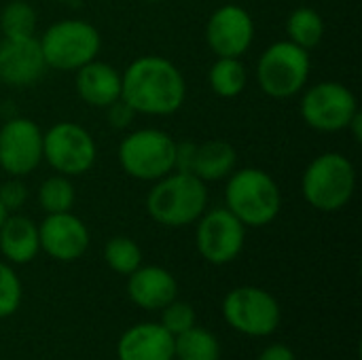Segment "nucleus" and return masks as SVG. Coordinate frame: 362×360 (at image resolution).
<instances>
[{
    "mask_svg": "<svg viewBox=\"0 0 362 360\" xmlns=\"http://www.w3.org/2000/svg\"><path fill=\"white\" fill-rule=\"evenodd\" d=\"M0 30L4 38H25L36 32V13L28 2L13 0L0 13Z\"/></svg>",
    "mask_w": 362,
    "mask_h": 360,
    "instance_id": "25",
    "label": "nucleus"
},
{
    "mask_svg": "<svg viewBox=\"0 0 362 360\" xmlns=\"http://www.w3.org/2000/svg\"><path fill=\"white\" fill-rule=\"evenodd\" d=\"M146 2H161V0H146Z\"/></svg>",
    "mask_w": 362,
    "mask_h": 360,
    "instance_id": "33",
    "label": "nucleus"
},
{
    "mask_svg": "<svg viewBox=\"0 0 362 360\" xmlns=\"http://www.w3.org/2000/svg\"><path fill=\"white\" fill-rule=\"evenodd\" d=\"M40 250L38 225L28 216H6L0 227V252L15 265L34 261Z\"/></svg>",
    "mask_w": 362,
    "mask_h": 360,
    "instance_id": "19",
    "label": "nucleus"
},
{
    "mask_svg": "<svg viewBox=\"0 0 362 360\" xmlns=\"http://www.w3.org/2000/svg\"><path fill=\"white\" fill-rule=\"evenodd\" d=\"M38 42L45 64L55 70H78L93 62L100 51L98 30L81 19L53 23Z\"/></svg>",
    "mask_w": 362,
    "mask_h": 360,
    "instance_id": "6",
    "label": "nucleus"
},
{
    "mask_svg": "<svg viewBox=\"0 0 362 360\" xmlns=\"http://www.w3.org/2000/svg\"><path fill=\"white\" fill-rule=\"evenodd\" d=\"M38 199H40V206L47 214L70 212V208L74 204V187L64 174L51 176L40 185Z\"/></svg>",
    "mask_w": 362,
    "mask_h": 360,
    "instance_id": "26",
    "label": "nucleus"
},
{
    "mask_svg": "<svg viewBox=\"0 0 362 360\" xmlns=\"http://www.w3.org/2000/svg\"><path fill=\"white\" fill-rule=\"evenodd\" d=\"M225 199L227 210L244 227L269 225L282 206V195L276 180L259 168H244L231 174Z\"/></svg>",
    "mask_w": 362,
    "mask_h": 360,
    "instance_id": "3",
    "label": "nucleus"
},
{
    "mask_svg": "<svg viewBox=\"0 0 362 360\" xmlns=\"http://www.w3.org/2000/svg\"><path fill=\"white\" fill-rule=\"evenodd\" d=\"M174 359L221 360V344L212 331L195 325L174 337Z\"/></svg>",
    "mask_w": 362,
    "mask_h": 360,
    "instance_id": "21",
    "label": "nucleus"
},
{
    "mask_svg": "<svg viewBox=\"0 0 362 360\" xmlns=\"http://www.w3.org/2000/svg\"><path fill=\"white\" fill-rule=\"evenodd\" d=\"M119 360H174V335L159 323L129 327L117 342Z\"/></svg>",
    "mask_w": 362,
    "mask_h": 360,
    "instance_id": "16",
    "label": "nucleus"
},
{
    "mask_svg": "<svg viewBox=\"0 0 362 360\" xmlns=\"http://www.w3.org/2000/svg\"><path fill=\"white\" fill-rule=\"evenodd\" d=\"M206 38L218 57L244 55L255 38V23L250 13L238 4H225L216 8L208 21Z\"/></svg>",
    "mask_w": 362,
    "mask_h": 360,
    "instance_id": "13",
    "label": "nucleus"
},
{
    "mask_svg": "<svg viewBox=\"0 0 362 360\" xmlns=\"http://www.w3.org/2000/svg\"><path fill=\"white\" fill-rule=\"evenodd\" d=\"M358 112L354 93L335 81L314 85L301 102L303 121L318 132L348 129V123Z\"/></svg>",
    "mask_w": 362,
    "mask_h": 360,
    "instance_id": "10",
    "label": "nucleus"
},
{
    "mask_svg": "<svg viewBox=\"0 0 362 360\" xmlns=\"http://www.w3.org/2000/svg\"><path fill=\"white\" fill-rule=\"evenodd\" d=\"M42 159V132L23 117L8 119L0 127V168L11 176H25Z\"/></svg>",
    "mask_w": 362,
    "mask_h": 360,
    "instance_id": "12",
    "label": "nucleus"
},
{
    "mask_svg": "<svg viewBox=\"0 0 362 360\" xmlns=\"http://www.w3.org/2000/svg\"><path fill=\"white\" fill-rule=\"evenodd\" d=\"M127 295L138 308L157 312L178 297V282L163 267L140 265L136 272L129 274Z\"/></svg>",
    "mask_w": 362,
    "mask_h": 360,
    "instance_id": "17",
    "label": "nucleus"
},
{
    "mask_svg": "<svg viewBox=\"0 0 362 360\" xmlns=\"http://www.w3.org/2000/svg\"><path fill=\"white\" fill-rule=\"evenodd\" d=\"M55 2H70V0H55Z\"/></svg>",
    "mask_w": 362,
    "mask_h": 360,
    "instance_id": "34",
    "label": "nucleus"
},
{
    "mask_svg": "<svg viewBox=\"0 0 362 360\" xmlns=\"http://www.w3.org/2000/svg\"><path fill=\"white\" fill-rule=\"evenodd\" d=\"M38 240L40 250L62 263L81 259L89 248V231L85 223L70 212L49 214L38 227Z\"/></svg>",
    "mask_w": 362,
    "mask_h": 360,
    "instance_id": "14",
    "label": "nucleus"
},
{
    "mask_svg": "<svg viewBox=\"0 0 362 360\" xmlns=\"http://www.w3.org/2000/svg\"><path fill=\"white\" fill-rule=\"evenodd\" d=\"M356 172L350 159L339 153L316 157L303 174V197L320 212L341 210L354 195Z\"/></svg>",
    "mask_w": 362,
    "mask_h": 360,
    "instance_id": "4",
    "label": "nucleus"
},
{
    "mask_svg": "<svg viewBox=\"0 0 362 360\" xmlns=\"http://www.w3.org/2000/svg\"><path fill=\"white\" fill-rule=\"evenodd\" d=\"M238 155L235 149L225 140H210L204 144H195V155L191 163V174L208 180H221L229 176L235 168Z\"/></svg>",
    "mask_w": 362,
    "mask_h": 360,
    "instance_id": "20",
    "label": "nucleus"
},
{
    "mask_svg": "<svg viewBox=\"0 0 362 360\" xmlns=\"http://www.w3.org/2000/svg\"><path fill=\"white\" fill-rule=\"evenodd\" d=\"M310 76V53L291 40L265 49L257 66L261 89L272 98H291L303 89Z\"/></svg>",
    "mask_w": 362,
    "mask_h": 360,
    "instance_id": "7",
    "label": "nucleus"
},
{
    "mask_svg": "<svg viewBox=\"0 0 362 360\" xmlns=\"http://www.w3.org/2000/svg\"><path fill=\"white\" fill-rule=\"evenodd\" d=\"M119 163L132 178L159 180L176 170V140L161 129H138L121 142Z\"/></svg>",
    "mask_w": 362,
    "mask_h": 360,
    "instance_id": "5",
    "label": "nucleus"
},
{
    "mask_svg": "<svg viewBox=\"0 0 362 360\" xmlns=\"http://www.w3.org/2000/svg\"><path fill=\"white\" fill-rule=\"evenodd\" d=\"M197 225V250L212 265H227L244 248L246 227L227 210L216 208L199 216Z\"/></svg>",
    "mask_w": 362,
    "mask_h": 360,
    "instance_id": "11",
    "label": "nucleus"
},
{
    "mask_svg": "<svg viewBox=\"0 0 362 360\" xmlns=\"http://www.w3.org/2000/svg\"><path fill=\"white\" fill-rule=\"evenodd\" d=\"M208 204V189L202 178L189 172H170L159 178L146 197L153 221L165 227H187L195 223Z\"/></svg>",
    "mask_w": 362,
    "mask_h": 360,
    "instance_id": "2",
    "label": "nucleus"
},
{
    "mask_svg": "<svg viewBox=\"0 0 362 360\" xmlns=\"http://www.w3.org/2000/svg\"><path fill=\"white\" fill-rule=\"evenodd\" d=\"M25 197H28V191H25L23 182L17 180V176L13 180H6L4 185H0V204L4 206L6 212L19 210L23 206Z\"/></svg>",
    "mask_w": 362,
    "mask_h": 360,
    "instance_id": "29",
    "label": "nucleus"
},
{
    "mask_svg": "<svg viewBox=\"0 0 362 360\" xmlns=\"http://www.w3.org/2000/svg\"><path fill=\"white\" fill-rule=\"evenodd\" d=\"M76 89L89 106L108 108L121 98V74L112 66L93 59L78 68Z\"/></svg>",
    "mask_w": 362,
    "mask_h": 360,
    "instance_id": "18",
    "label": "nucleus"
},
{
    "mask_svg": "<svg viewBox=\"0 0 362 360\" xmlns=\"http://www.w3.org/2000/svg\"><path fill=\"white\" fill-rule=\"evenodd\" d=\"M223 318L248 337H267L280 327L278 299L259 286H238L223 299Z\"/></svg>",
    "mask_w": 362,
    "mask_h": 360,
    "instance_id": "8",
    "label": "nucleus"
},
{
    "mask_svg": "<svg viewBox=\"0 0 362 360\" xmlns=\"http://www.w3.org/2000/svg\"><path fill=\"white\" fill-rule=\"evenodd\" d=\"M286 32L291 36V42L299 45L301 49H314L322 36H325V21L318 11L301 6L291 13L286 21Z\"/></svg>",
    "mask_w": 362,
    "mask_h": 360,
    "instance_id": "22",
    "label": "nucleus"
},
{
    "mask_svg": "<svg viewBox=\"0 0 362 360\" xmlns=\"http://www.w3.org/2000/svg\"><path fill=\"white\" fill-rule=\"evenodd\" d=\"M104 261L112 272L129 276L142 265V250L132 238L117 236L108 240V244L104 246Z\"/></svg>",
    "mask_w": 362,
    "mask_h": 360,
    "instance_id": "24",
    "label": "nucleus"
},
{
    "mask_svg": "<svg viewBox=\"0 0 362 360\" xmlns=\"http://www.w3.org/2000/svg\"><path fill=\"white\" fill-rule=\"evenodd\" d=\"M23 289L15 269L6 263H0V320L13 316L21 306Z\"/></svg>",
    "mask_w": 362,
    "mask_h": 360,
    "instance_id": "27",
    "label": "nucleus"
},
{
    "mask_svg": "<svg viewBox=\"0 0 362 360\" xmlns=\"http://www.w3.org/2000/svg\"><path fill=\"white\" fill-rule=\"evenodd\" d=\"M210 87L221 98H235L246 87V68L240 57H218L210 68Z\"/></svg>",
    "mask_w": 362,
    "mask_h": 360,
    "instance_id": "23",
    "label": "nucleus"
},
{
    "mask_svg": "<svg viewBox=\"0 0 362 360\" xmlns=\"http://www.w3.org/2000/svg\"><path fill=\"white\" fill-rule=\"evenodd\" d=\"M134 115H136V110L129 104H125L121 98L108 106V121L115 127H127L134 121Z\"/></svg>",
    "mask_w": 362,
    "mask_h": 360,
    "instance_id": "30",
    "label": "nucleus"
},
{
    "mask_svg": "<svg viewBox=\"0 0 362 360\" xmlns=\"http://www.w3.org/2000/svg\"><path fill=\"white\" fill-rule=\"evenodd\" d=\"M159 325L176 337V335L185 333L187 329L195 327V310L189 303L178 301V297H176L174 301H170L161 310V323Z\"/></svg>",
    "mask_w": 362,
    "mask_h": 360,
    "instance_id": "28",
    "label": "nucleus"
},
{
    "mask_svg": "<svg viewBox=\"0 0 362 360\" xmlns=\"http://www.w3.org/2000/svg\"><path fill=\"white\" fill-rule=\"evenodd\" d=\"M187 95L180 70L165 57L146 55L129 64L121 76V100L142 115H172Z\"/></svg>",
    "mask_w": 362,
    "mask_h": 360,
    "instance_id": "1",
    "label": "nucleus"
},
{
    "mask_svg": "<svg viewBox=\"0 0 362 360\" xmlns=\"http://www.w3.org/2000/svg\"><path fill=\"white\" fill-rule=\"evenodd\" d=\"M257 360H297V356L286 344H274V346H267Z\"/></svg>",
    "mask_w": 362,
    "mask_h": 360,
    "instance_id": "31",
    "label": "nucleus"
},
{
    "mask_svg": "<svg viewBox=\"0 0 362 360\" xmlns=\"http://www.w3.org/2000/svg\"><path fill=\"white\" fill-rule=\"evenodd\" d=\"M47 64L36 36L2 38L0 42V81L6 85H32L45 72Z\"/></svg>",
    "mask_w": 362,
    "mask_h": 360,
    "instance_id": "15",
    "label": "nucleus"
},
{
    "mask_svg": "<svg viewBox=\"0 0 362 360\" xmlns=\"http://www.w3.org/2000/svg\"><path fill=\"white\" fill-rule=\"evenodd\" d=\"M6 216H8V212H6V210H4V206L0 204V227H2V223H4V219H6Z\"/></svg>",
    "mask_w": 362,
    "mask_h": 360,
    "instance_id": "32",
    "label": "nucleus"
},
{
    "mask_svg": "<svg viewBox=\"0 0 362 360\" xmlns=\"http://www.w3.org/2000/svg\"><path fill=\"white\" fill-rule=\"evenodd\" d=\"M95 142L76 123H57L42 134V157L64 176H81L95 163Z\"/></svg>",
    "mask_w": 362,
    "mask_h": 360,
    "instance_id": "9",
    "label": "nucleus"
}]
</instances>
